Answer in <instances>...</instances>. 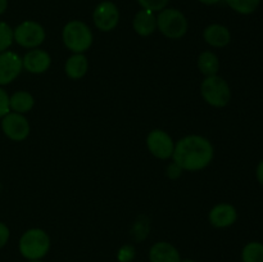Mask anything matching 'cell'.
I'll list each match as a JSON object with an SVG mask.
<instances>
[{"label":"cell","mask_w":263,"mask_h":262,"mask_svg":"<svg viewBox=\"0 0 263 262\" xmlns=\"http://www.w3.org/2000/svg\"><path fill=\"white\" fill-rule=\"evenodd\" d=\"M174 162L186 171H200L213 159V146L207 138L187 135L175 144Z\"/></svg>","instance_id":"6da1fadb"},{"label":"cell","mask_w":263,"mask_h":262,"mask_svg":"<svg viewBox=\"0 0 263 262\" xmlns=\"http://www.w3.org/2000/svg\"><path fill=\"white\" fill-rule=\"evenodd\" d=\"M50 249V238L43 229H30L20 239V252L30 261L41 259Z\"/></svg>","instance_id":"7a4b0ae2"},{"label":"cell","mask_w":263,"mask_h":262,"mask_svg":"<svg viewBox=\"0 0 263 262\" xmlns=\"http://www.w3.org/2000/svg\"><path fill=\"white\" fill-rule=\"evenodd\" d=\"M62 38L66 48L73 53L84 54L92 44L91 30L82 21H69L63 27Z\"/></svg>","instance_id":"3957f363"},{"label":"cell","mask_w":263,"mask_h":262,"mask_svg":"<svg viewBox=\"0 0 263 262\" xmlns=\"http://www.w3.org/2000/svg\"><path fill=\"white\" fill-rule=\"evenodd\" d=\"M200 92L205 102L216 108H222L231 99V90L226 80L218 74L207 76L200 85Z\"/></svg>","instance_id":"277c9868"},{"label":"cell","mask_w":263,"mask_h":262,"mask_svg":"<svg viewBox=\"0 0 263 262\" xmlns=\"http://www.w3.org/2000/svg\"><path fill=\"white\" fill-rule=\"evenodd\" d=\"M157 28L168 39H181L187 32V20L175 8H164L157 15Z\"/></svg>","instance_id":"5b68a950"},{"label":"cell","mask_w":263,"mask_h":262,"mask_svg":"<svg viewBox=\"0 0 263 262\" xmlns=\"http://www.w3.org/2000/svg\"><path fill=\"white\" fill-rule=\"evenodd\" d=\"M13 38L18 45L27 49L39 48L45 40V30L35 21H25L13 31Z\"/></svg>","instance_id":"8992f818"},{"label":"cell","mask_w":263,"mask_h":262,"mask_svg":"<svg viewBox=\"0 0 263 262\" xmlns=\"http://www.w3.org/2000/svg\"><path fill=\"white\" fill-rule=\"evenodd\" d=\"M92 21L98 30L103 32H109L115 30L120 22V10L115 3L102 2L94 9Z\"/></svg>","instance_id":"52a82bcc"},{"label":"cell","mask_w":263,"mask_h":262,"mask_svg":"<svg viewBox=\"0 0 263 262\" xmlns=\"http://www.w3.org/2000/svg\"><path fill=\"white\" fill-rule=\"evenodd\" d=\"M3 133L13 141H22L30 135V123L21 113H8L2 118Z\"/></svg>","instance_id":"ba28073f"},{"label":"cell","mask_w":263,"mask_h":262,"mask_svg":"<svg viewBox=\"0 0 263 262\" xmlns=\"http://www.w3.org/2000/svg\"><path fill=\"white\" fill-rule=\"evenodd\" d=\"M146 145H148L149 152L159 159H168L174 154V140L166 131L159 130V128L149 133L146 138Z\"/></svg>","instance_id":"9c48e42d"},{"label":"cell","mask_w":263,"mask_h":262,"mask_svg":"<svg viewBox=\"0 0 263 262\" xmlns=\"http://www.w3.org/2000/svg\"><path fill=\"white\" fill-rule=\"evenodd\" d=\"M22 58L14 51L0 53V86L14 81L22 72Z\"/></svg>","instance_id":"30bf717a"},{"label":"cell","mask_w":263,"mask_h":262,"mask_svg":"<svg viewBox=\"0 0 263 262\" xmlns=\"http://www.w3.org/2000/svg\"><path fill=\"white\" fill-rule=\"evenodd\" d=\"M23 68L31 73H44L51 64V58L48 51L41 49H32L22 58Z\"/></svg>","instance_id":"8fae6325"},{"label":"cell","mask_w":263,"mask_h":262,"mask_svg":"<svg viewBox=\"0 0 263 262\" xmlns=\"http://www.w3.org/2000/svg\"><path fill=\"white\" fill-rule=\"evenodd\" d=\"M236 218H238V213H236L235 207L228 204V203H220V204L215 205L208 215L211 225L220 229L231 226L235 222Z\"/></svg>","instance_id":"7c38bea8"},{"label":"cell","mask_w":263,"mask_h":262,"mask_svg":"<svg viewBox=\"0 0 263 262\" xmlns=\"http://www.w3.org/2000/svg\"><path fill=\"white\" fill-rule=\"evenodd\" d=\"M203 38H204L205 43L213 48H223L231 40L229 28L220 23H212V25L207 26L203 32Z\"/></svg>","instance_id":"4fadbf2b"},{"label":"cell","mask_w":263,"mask_h":262,"mask_svg":"<svg viewBox=\"0 0 263 262\" xmlns=\"http://www.w3.org/2000/svg\"><path fill=\"white\" fill-rule=\"evenodd\" d=\"M149 261L151 262H180L179 251L167 241H158L153 244L149 251Z\"/></svg>","instance_id":"5bb4252c"},{"label":"cell","mask_w":263,"mask_h":262,"mask_svg":"<svg viewBox=\"0 0 263 262\" xmlns=\"http://www.w3.org/2000/svg\"><path fill=\"white\" fill-rule=\"evenodd\" d=\"M133 27L138 35H152L157 28V17L154 15V12L148 9L139 10L135 14V17H134Z\"/></svg>","instance_id":"9a60e30c"},{"label":"cell","mask_w":263,"mask_h":262,"mask_svg":"<svg viewBox=\"0 0 263 262\" xmlns=\"http://www.w3.org/2000/svg\"><path fill=\"white\" fill-rule=\"evenodd\" d=\"M89 69V61L82 53H74L69 57L64 66L66 74L72 80H80L86 74Z\"/></svg>","instance_id":"2e32d148"},{"label":"cell","mask_w":263,"mask_h":262,"mask_svg":"<svg viewBox=\"0 0 263 262\" xmlns=\"http://www.w3.org/2000/svg\"><path fill=\"white\" fill-rule=\"evenodd\" d=\"M35 105V99L28 91H17L9 97V107L15 113H27Z\"/></svg>","instance_id":"e0dca14e"},{"label":"cell","mask_w":263,"mask_h":262,"mask_svg":"<svg viewBox=\"0 0 263 262\" xmlns=\"http://www.w3.org/2000/svg\"><path fill=\"white\" fill-rule=\"evenodd\" d=\"M198 68L205 77L213 76V74H217L218 69H220V61L212 51H203L198 58Z\"/></svg>","instance_id":"ac0fdd59"},{"label":"cell","mask_w":263,"mask_h":262,"mask_svg":"<svg viewBox=\"0 0 263 262\" xmlns=\"http://www.w3.org/2000/svg\"><path fill=\"white\" fill-rule=\"evenodd\" d=\"M243 262H263V244L258 241H251L241 252Z\"/></svg>","instance_id":"d6986e66"},{"label":"cell","mask_w":263,"mask_h":262,"mask_svg":"<svg viewBox=\"0 0 263 262\" xmlns=\"http://www.w3.org/2000/svg\"><path fill=\"white\" fill-rule=\"evenodd\" d=\"M225 3L240 14H251L258 8L261 0H225Z\"/></svg>","instance_id":"ffe728a7"},{"label":"cell","mask_w":263,"mask_h":262,"mask_svg":"<svg viewBox=\"0 0 263 262\" xmlns=\"http://www.w3.org/2000/svg\"><path fill=\"white\" fill-rule=\"evenodd\" d=\"M149 234V218L146 216H139L131 229V235L135 241L145 240Z\"/></svg>","instance_id":"44dd1931"},{"label":"cell","mask_w":263,"mask_h":262,"mask_svg":"<svg viewBox=\"0 0 263 262\" xmlns=\"http://www.w3.org/2000/svg\"><path fill=\"white\" fill-rule=\"evenodd\" d=\"M13 41H14V38H13L12 27L8 23L0 21V53L7 51Z\"/></svg>","instance_id":"7402d4cb"},{"label":"cell","mask_w":263,"mask_h":262,"mask_svg":"<svg viewBox=\"0 0 263 262\" xmlns=\"http://www.w3.org/2000/svg\"><path fill=\"white\" fill-rule=\"evenodd\" d=\"M143 9L152 10V12H161L167 8L170 0H138Z\"/></svg>","instance_id":"603a6c76"},{"label":"cell","mask_w":263,"mask_h":262,"mask_svg":"<svg viewBox=\"0 0 263 262\" xmlns=\"http://www.w3.org/2000/svg\"><path fill=\"white\" fill-rule=\"evenodd\" d=\"M135 258V248L131 244H125L121 247L117 253V259L120 262H131Z\"/></svg>","instance_id":"cb8c5ba5"},{"label":"cell","mask_w":263,"mask_h":262,"mask_svg":"<svg viewBox=\"0 0 263 262\" xmlns=\"http://www.w3.org/2000/svg\"><path fill=\"white\" fill-rule=\"evenodd\" d=\"M9 97H8L7 91L0 87V118L7 116L8 113H9Z\"/></svg>","instance_id":"d4e9b609"},{"label":"cell","mask_w":263,"mask_h":262,"mask_svg":"<svg viewBox=\"0 0 263 262\" xmlns=\"http://www.w3.org/2000/svg\"><path fill=\"white\" fill-rule=\"evenodd\" d=\"M9 236H10V231L9 229H8V226L5 225V223L0 222V249L8 243Z\"/></svg>","instance_id":"484cf974"},{"label":"cell","mask_w":263,"mask_h":262,"mask_svg":"<svg viewBox=\"0 0 263 262\" xmlns=\"http://www.w3.org/2000/svg\"><path fill=\"white\" fill-rule=\"evenodd\" d=\"M181 172H182V169L179 166V164L175 163V162L172 164H170L168 170H167V175H168L170 179H177V177L181 175Z\"/></svg>","instance_id":"4316f807"},{"label":"cell","mask_w":263,"mask_h":262,"mask_svg":"<svg viewBox=\"0 0 263 262\" xmlns=\"http://www.w3.org/2000/svg\"><path fill=\"white\" fill-rule=\"evenodd\" d=\"M257 179H258L259 184L263 185V161L259 162L258 167H257Z\"/></svg>","instance_id":"83f0119b"},{"label":"cell","mask_w":263,"mask_h":262,"mask_svg":"<svg viewBox=\"0 0 263 262\" xmlns=\"http://www.w3.org/2000/svg\"><path fill=\"white\" fill-rule=\"evenodd\" d=\"M8 8V0H0V15L7 10Z\"/></svg>","instance_id":"f1b7e54d"},{"label":"cell","mask_w":263,"mask_h":262,"mask_svg":"<svg viewBox=\"0 0 263 262\" xmlns=\"http://www.w3.org/2000/svg\"><path fill=\"white\" fill-rule=\"evenodd\" d=\"M198 2H200L202 4H205V5H215V4H218L221 0H198Z\"/></svg>","instance_id":"f546056e"},{"label":"cell","mask_w":263,"mask_h":262,"mask_svg":"<svg viewBox=\"0 0 263 262\" xmlns=\"http://www.w3.org/2000/svg\"><path fill=\"white\" fill-rule=\"evenodd\" d=\"M180 262H195V261H193V259L186 258V259H181V261H180Z\"/></svg>","instance_id":"4dcf8cb0"},{"label":"cell","mask_w":263,"mask_h":262,"mask_svg":"<svg viewBox=\"0 0 263 262\" xmlns=\"http://www.w3.org/2000/svg\"><path fill=\"white\" fill-rule=\"evenodd\" d=\"M30 262H43L41 259H35V261H30Z\"/></svg>","instance_id":"1f68e13d"}]
</instances>
